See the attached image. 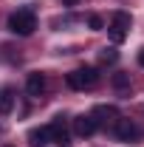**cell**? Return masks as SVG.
Instances as JSON below:
<instances>
[{"label": "cell", "mask_w": 144, "mask_h": 147, "mask_svg": "<svg viewBox=\"0 0 144 147\" xmlns=\"http://www.w3.org/2000/svg\"><path fill=\"white\" fill-rule=\"evenodd\" d=\"M96 127H99V125H96V119H93L90 113H82V116H76V119H73V133H76V136H82V139H85V136H93Z\"/></svg>", "instance_id": "5b68a950"}, {"label": "cell", "mask_w": 144, "mask_h": 147, "mask_svg": "<svg viewBox=\"0 0 144 147\" xmlns=\"http://www.w3.org/2000/svg\"><path fill=\"white\" fill-rule=\"evenodd\" d=\"M113 133H116V139L119 142H139L144 133H141V127L136 125V122H130V119H116V125H113Z\"/></svg>", "instance_id": "277c9868"}, {"label": "cell", "mask_w": 144, "mask_h": 147, "mask_svg": "<svg viewBox=\"0 0 144 147\" xmlns=\"http://www.w3.org/2000/svg\"><path fill=\"white\" fill-rule=\"evenodd\" d=\"M88 26H90V31H102V28H105V20L99 17V14H90V17H88Z\"/></svg>", "instance_id": "4fadbf2b"}, {"label": "cell", "mask_w": 144, "mask_h": 147, "mask_svg": "<svg viewBox=\"0 0 144 147\" xmlns=\"http://www.w3.org/2000/svg\"><path fill=\"white\" fill-rule=\"evenodd\" d=\"M113 88H119V91H124V88H130V74H124V71L113 74Z\"/></svg>", "instance_id": "8fae6325"}, {"label": "cell", "mask_w": 144, "mask_h": 147, "mask_svg": "<svg viewBox=\"0 0 144 147\" xmlns=\"http://www.w3.org/2000/svg\"><path fill=\"white\" fill-rule=\"evenodd\" d=\"M6 147H11V144H6Z\"/></svg>", "instance_id": "2e32d148"}, {"label": "cell", "mask_w": 144, "mask_h": 147, "mask_svg": "<svg viewBox=\"0 0 144 147\" xmlns=\"http://www.w3.org/2000/svg\"><path fill=\"white\" fill-rule=\"evenodd\" d=\"M90 116L96 119V125H99V122H105V125H116V119H119V108H116V105H96Z\"/></svg>", "instance_id": "8992f818"}, {"label": "cell", "mask_w": 144, "mask_h": 147, "mask_svg": "<svg viewBox=\"0 0 144 147\" xmlns=\"http://www.w3.org/2000/svg\"><path fill=\"white\" fill-rule=\"evenodd\" d=\"M48 130H51V142H59V147H68V127H65L62 116H57L48 125Z\"/></svg>", "instance_id": "52a82bcc"}, {"label": "cell", "mask_w": 144, "mask_h": 147, "mask_svg": "<svg viewBox=\"0 0 144 147\" xmlns=\"http://www.w3.org/2000/svg\"><path fill=\"white\" fill-rule=\"evenodd\" d=\"M28 144H31V147L51 144V130H48V127H31V130H28Z\"/></svg>", "instance_id": "ba28073f"}, {"label": "cell", "mask_w": 144, "mask_h": 147, "mask_svg": "<svg viewBox=\"0 0 144 147\" xmlns=\"http://www.w3.org/2000/svg\"><path fill=\"white\" fill-rule=\"evenodd\" d=\"M11 108H14V96H11V91H0V113L6 116V113H11Z\"/></svg>", "instance_id": "30bf717a"}, {"label": "cell", "mask_w": 144, "mask_h": 147, "mask_svg": "<svg viewBox=\"0 0 144 147\" xmlns=\"http://www.w3.org/2000/svg\"><path fill=\"white\" fill-rule=\"evenodd\" d=\"M139 62H141V65H144V48H141V51H139Z\"/></svg>", "instance_id": "5bb4252c"}, {"label": "cell", "mask_w": 144, "mask_h": 147, "mask_svg": "<svg viewBox=\"0 0 144 147\" xmlns=\"http://www.w3.org/2000/svg\"><path fill=\"white\" fill-rule=\"evenodd\" d=\"M37 28V17L31 9H20L9 17V31L11 34H20V37H28L31 31Z\"/></svg>", "instance_id": "6da1fadb"}, {"label": "cell", "mask_w": 144, "mask_h": 147, "mask_svg": "<svg viewBox=\"0 0 144 147\" xmlns=\"http://www.w3.org/2000/svg\"><path fill=\"white\" fill-rule=\"evenodd\" d=\"M96 85H99V71L90 68V65L68 74V88H73V91H90V88H96Z\"/></svg>", "instance_id": "7a4b0ae2"}, {"label": "cell", "mask_w": 144, "mask_h": 147, "mask_svg": "<svg viewBox=\"0 0 144 147\" xmlns=\"http://www.w3.org/2000/svg\"><path fill=\"white\" fill-rule=\"evenodd\" d=\"M99 59H102V62H116L119 54H116V48H102V51H99Z\"/></svg>", "instance_id": "7c38bea8"}, {"label": "cell", "mask_w": 144, "mask_h": 147, "mask_svg": "<svg viewBox=\"0 0 144 147\" xmlns=\"http://www.w3.org/2000/svg\"><path fill=\"white\" fill-rule=\"evenodd\" d=\"M62 3H68V6H76V3H79V0H62Z\"/></svg>", "instance_id": "9a60e30c"}, {"label": "cell", "mask_w": 144, "mask_h": 147, "mask_svg": "<svg viewBox=\"0 0 144 147\" xmlns=\"http://www.w3.org/2000/svg\"><path fill=\"white\" fill-rule=\"evenodd\" d=\"M26 91H28V96H40V93L45 91V76H42V74H28Z\"/></svg>", "instance_id": "9c48e42d"}, {"label": "cell", "mask_w": 144, "mask_h": 147, "mask_svg": "<svg viewBox=\"0 0 144 147\" xmlns=\"http://www.w3.org/2000/svg\"><path fill=\"white\" fill-rule=\"evenodd\" d=\"M108 31H110L113 42H124L127 34H130V14L127 11H116L113 20H110V26H108Z\"/></svg>", "instance_id": "3957f363"}]
</instances>
